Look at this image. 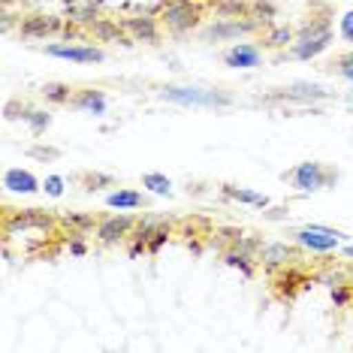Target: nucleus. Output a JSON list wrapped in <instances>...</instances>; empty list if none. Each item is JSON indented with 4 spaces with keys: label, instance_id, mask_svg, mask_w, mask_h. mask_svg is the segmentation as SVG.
Wrapping results in <instances>:
<instances>
[{
    "label": "nucleus",
    "instance_id": "1",
    "mask_svg": "<svg viewBox=\"0 0 353 353\" xmlns=\"http://www.w3.org/2000/svg\"><path fill=\"white\" fill-rule=\"evenodd\" d=\"M329 46H332V25H329V19L311 15V21H305V28L296 34L290 54L296 61H314L317 54H323L329 49Z\"/></svg>",
    "mask_w": 353,
    "mask_h": 353
},
{
    "label": "nucleus",
    "instance_id": "2",
    "mask_svg": "<svg viewBox=\"0 0 353 353\" xmlns=\"http://www.w3.org/2000/svg\"><path fill=\"white\" fill-rule=\"evenodd\" d=\"M284 181H290L299 194H317V190L332 188V184L339 181V172L329 170V166H323V163L308 160V163H299L296 170L284 172Z\"/></svg>",
    "mask_w": 353,
    "mask_h": 353
},
{
    "label": "nucleus",
    "instance_id": "3",
    "mask_svg": "<svg viewBox=\"0 0 353 353\" xmlns=\"http://www.w3.org/2000/svg\"><path fill=\"white\" fill-rule=\"evenodd\" d=\"M160 100H170V103H181V106H232V97L221 91H205V88H179V85H166L160 88Z\"/></svg>",
    "mask_w": 353,
    "mask_h": 353
},
{
    "label": "nucleus",
    "instance_id": "4",
    "mask_svg": "<svg viewBox=\"0 0 353 353\" xmlns=\"http://www.w3.org/2000/svg\"><path fill=\"white\" fill-rule=\"evenodd\" d=\"M163 25L175 30V34H184V30H194L203 21V6L194 3V0H170L160 12Z\"/></svg>",
    "mask_w": 353,
    "mask_h": 353
},
{
    "label": "nucleus",
    "instance_id": "5",
    "mask_svg": "<svg viewBox=\"0 0 353 353\" xmlns=\"http://www.w3.org/2000/svg\"><path fill=\"white\" fill-rule=\"evenodd\" d=\"M296 245L305 248L311 254H329L341 245V232L339 230H329V227H320V223H311V227H302L293 232Z\"/></svg>",
    "mask_w": 353,
    "mask_h": 353
},
{
    "label": "nucleus",
    "instance_id": "6",
    "mask_svg": "<svg viewBox=\"0 0 353 353\" xmlns=\"http://www.w3.org/2000/svg\"><path fill=\"white\" fill-rule=\"evenodd\" d=\"M54 227V218L39 208H21V212H6V221H3V230L6 236H15V232H49Z\"/></svg>",
    "mask_w": 353,
    "mask_h": 353
},
{
    "label": "nucleus",
    "instance_id": "7",
    "mask_svg": "<svg viewBox=\"0 0 353 353\" xmlns=\"http://www.w3.org/2000/svg\"><path fill=\"white\" fill-rule=\"evenodd\" d=\"M263 28V21L260 19H254V15H245V19H221L218 25H212L203 34L205 43H221V39H239V37H245V34H254V30H260Z\"/></svg>",
    "mask_w": 353,
    "mask_h": 353
},
{
    "label": "nucleus",
    "instance_id": "8",
    "mask_svg": "<svg viewBox=\"0 0 353 353\" xmlns=\"http://www.w3.org/2000/svg\"><path fill=\"white\" fill-rule=\"evenodd\" d=\"M46 54L73 61V63H100L106 58L97 46H79V43H52V46H46Z\"/></svg>",
    "mask_w": 353,
    "mask_h": 353
},
{
    "label": "nucleus",
    "instance_id": "9",
    "mask_svg": "<svg viewBox=\"0 0 353 353\" xmlns=\"http://www.w3.org/2000/svg\"><path fill=\"white\" fill-rule=\"evenodd\" d=\"M263 49L254 43H232L227 52H223V63L232 70H256L263 67Z\"/></svg>",
    "mask_w": 353,
    "mask_h": 353
},
{
    "label": "nucleus",
    "instance_id": "10",
    "mask_svg": "<svg viewBox=\"0 0 353 353\" xmlns=\"http://www.w3.org/2000/svg\"><path fill=\"white\" fill-rule=\"evenodd\" d=\"M296 256H299V251H296L293 245H287V242H266V245H260V251H256V263H260L263 269L275 272L281 266H290Z\"/></svg>",
    "mask_w": 353,
    "mask_h": 353
},
{
    "label": "nucleus",
    "instance_id": "11",
    "mask_svg": "<svg viewBox=\"0 0 353 353\" xmlns=\"http://www.w3.org/2000/svg\"><path fill=\"white\" fill-rule=\"evenodd\" d=\"M133 230H136V221L130 214H118V218H106V221L97 223V239L103 245H115V242H121V239L130 236Z\"/></svg>",
    "mask_w": 353,
    "mask_h": 353
},
{
    "label": "nucleus",
    "instance_id": "12",
    "mask_svg": "<svg viewBox=\"0 0 353 353\" xmlns=\"http://www.w3.org/2000/svg\"><path fill=\"white\" fill-rule=\"evenodd\" d=\"M61 28H63L61 19H54V15H39V12L25 15V19H21V25H19L21 37H28V39H39V37L58 34Z\"/></svg>",
    "mask_w": 353,
    "mask_h": 353
},
{
    "label": "nucleus",
    "instance_id": "13",
    "mask_svg": "<svg viewBox=\"0 0 353 353\" xmlns=\"http://www.w3.org/2000/svg\"><path fill=\"white\" fill-rule=\"evenodd\" d=\"M3 188L12 190V194H37L39 179L28 170H6L3 172Z\"/></svg>",
    "mask_w": 353,
    "mask_h": 353
},
{
    "label": "nucleus",
    "instance_id": "14",
    "mask_svg": "<svg viewBox=\"0 0 353 353\" xmlns=\"http://www.w3.org/2000/svg\"><path fill=\"white\" fill-rule=\"evenodd\" d=\"M121 28H124L130 37L142 39V43H157V37H160L157 21H154V19H148V15H139V19H124V21H121Z\"/></svg>",
    "mask_w": 353,
    "mask_h": 353
},
{
    "label": "nucleus",
    "instance_id": "15",
    "mask_svg": "<svg viewBox=\"0 0 353 353\" xmlns=\"http://www.w3.org/2000/svg\"><path fill=\"white\" fill-rule=\"evenodd\" d=\"M73 106L88 112V115H103L106 112V97H103V91H97V88H82V91L73 94Z\"/></svg>",
    "mask_w": 353,
    "mask_h": 353
},
{
    "label": "nucleus",
    "instance_id": "16",
    "mask_svg": "<svg viewBox=\"0 0 353 353\" xmlns=\"http://www.w3.org/2000/svg\"><path fill=\"white\" fill-rule=\"evenodd\" d=\"M223 196L236 199L242 205H251V208H269V196L256 194V190H248V188H236V184H223Z\"/></svg>",
    "mask_w": 353,
    "mask_h": 353
},
{
    "label": "nucleus",
    "instance_id": "17",
    "mask_svg": "<svg viewBox=\"0 0 353 353\" xmlns=\"http://www.w3.org/2000/svg\"><path fill=\"white\" fill-rule=\"evenodd\" d=\"M106 205L118 208V212H133V208L145 205V196H142L139 190H115V194L106 196Z\"/></svg>",
    "mask_w": 353,
    "mask_h": 353
},
{
    "label": "nucleus",
    "instance_id": "18",
    "mask_svg": "<svg viewBox=\"0 0 353 353\" xmlns=\"http://www.w3.org/2000/svg\"><path fill=\"white\" fill-rule=\"evenodd\" d=\"M39 94H43L49 103H54V106H67V103H73V94L76 91L70 85H63V82H46Z\"/></svg>",
    "mask_w": 353,
    "mask_h": 353
},
{
    "label": "nucleus",
    "instance_id": "19",
    "mask_svg": "<svg viewBox=\"0 0 353 353\" xmlns=\"http://www.w3.org/2000/svg\"><path fill=\"white\" fill-rule=\"evenodd\" d=\"M293 43H296V34L287 25L272 28L266 34V39H263V46H266V49H290Z\"/></svg>",
    "mask_w": 353,
    "mask_h": 353
},
{
    "label": "nucleus",
    "instance_id": "20",
    "mask_svg": "<svg viewBox=\"0 0 353 353\" xmlns=\"http://www.w3.org/2000/svg\"><path fill=\"white\" fill-rule=\"evenodd\" d=\"M223 260H227V266L242 269V275H245V278H251V275H254V263H251V260H256V256H254V254H248V251H242V248H230V251L223 254Z\"/></svg>",
    "mask_w": 353,
    "mask_h": 353
},
{
    "label": "nucleus",
    "instance_id": "21",
    "mask_svg": "<svg viewBox=\"0 0 353 353\" xmlns=\"http://www.w3.org/2000/svg\"><path fill=\"white\" fill-rule=\"evenodd\" d=\"M287 97H296V100H329L332 94L326 91V88H320V85H308V82H296L290 88V94Z\"/></svg>",
    "mask_w": 353,
    "mask_h": 353
},
{
    "label": "nucleus",
    "instance_id": "22",
    "mask_svg": "<svg viewBox=\"0 0 353 353\" xmlns=\"http://www.w3.org/2000/svg\"><path fill=\"white\" fill-rule=\"evenodd\" d=\"M88 28H91V34L97 37V39H118V43H124V46L130 43V39H124V37H121V28L112 25V21H106V19H94Z\"/></svg>",
    "mask_w": 353,
    "mask_h": 353
},
{
    "label": "nucleus",
    "instance_id": "23",
    "mask_svg": "<svg viewBox=\"0 0 353 353\" xmlns=\"http://www.w3.org/2000/svg\"><path fill=\"white\" fill-rule=\"evenodd\" d=\"M142 188H148L151 194H157V196H170L172 194V181L166 179V175H160V172H145L142 175Z\"/></svg>",
    "mask_w": 353,
    "mask_h": 353
},
{
    "label": "nucleus",
    "instance_id": "24",
    "mask_svg": "<svg viewBox=\"0 0 353 353\" xmlns=\"http://www.w3.org/2000/svg\"><path fill=\"white\" fill-rule=\"evenodd\" d=\"M214 10L221 15H230V19H245V15H251V3L248 0H218Z\"/></svg>",
    "mask_w": 353,
    "mask_h": 353
},
{
    "label": "nucleus",
    "instance_id": "25",
    "mask_svg": "<svg viewBox=\"0 0 353 353\" xmlns=\"http://www.w3.org/2000/svg\"><path fill=\"white\" fill-rule=\"evenodd\" d=\"M329 70H332L335 76H341L344 82H353V52H341L339 58L329 63Z\"/></svg>",
    "mask_w": 353,
    "mask_h": 353
},
{
    "label": "nucleus",
    "instance_id": "26",
    "mask_svg": "<svg viewBox=\"0 0 353 353\" xmlns=\"http://www.w3.org/2000/svg\"><path fill=\"white\" fill-rule=\"evenodd\" d=\"M63 223H67L70 230H76V236L94 230V218H91V214H79V212H67V214H63Z\"/></svg>",
    "mask_w": 353,
    "mask_h": 353
},
{
    "label": "nucleus",
    "instance_id": "27",
    "mask_svg": "<svg viewBox=\"0 0 353 353\" xmlns=\"http://www.w3.org/2000/svg\"><path fill=\"white\" fill-rule=\"evenodd\" d=\"M25 121L30 124V130H34V133H43L46 127L52 124V115H49V112H43V109H28Z\"/></svg>",
    "mask_w": 353,
    "mask_h": 353
},
{
    "label": "nucleus",
    "instance_id": "28",
    "mask_svg": "<svg viewBox=\"0 0 353 353\" xmlns=\"http://www.w3.org/2000/svg\"><path fill=\"white\" fill-rule=\"evenodd\" d=\"M94 19H97V10H94V3H88V6H70V21H79V25H91Z\"/></svg>",
    "mask_w": 353,
    "mask_h": 353
},
{
    "label": "nucleus",
    "instance_id": "29",
    "mask_svg": "<svg viewBox=\"0 0 353 353\" xmlns=\"http://www.w3.org/2000/svg\"><path fill=\"white\" fill-rule=\"evenodd\" d=\"M251 15L254 19H260L263 25H269V21L275 19V6L266 3V0H256V3H251Z\"/></svg>",
    "mask_w": 353,
    "mask_h": 353
},
{
    "label": "nucleus",
    "instance_id": "30",
    "mask_svg": "<svg viewBox=\"0 0 353 353\" xmlns=\"http://www.w3.org/2000/svg\"><path fill=\"white\" fill-rule=\"evenodd\" d=\"M43 190H46L49 196H54V199L63 196V179H61V175H49V179H46V184H43Z\"/></svg>",
    "mask_w": 353,
    "mask_h": 353
},
{
    "label": "nucleus",
    "instance_id": "31",
    "mask_svg": "<svg viewBox=\"0 0 353 353\" xmlns=\"http://www.w3.org/2000/svg\"><path fill=\"white\" fill-rule=\"evenodd\" d=\"M339 30H341V39H344V43H353V10H347V12L341 15Z\"/></svg>",
    "mask_w": 353,
    "mask_h": 353
},
{
    "label": "nucleus",
    "instance_id": "32",
    "mask_svg": "<svg viewBox=\"0 0 353 353\" xmlns=\"http://www.w3.org/2000/svg\"><path fill=\"white\" fill-rule=\"evenodd\" d=\"M166 239H170V223H166V227H160L157 232H151V236H148V251H160V245H163Z\"/></svg>",
    "mask_w": 353,
    "mask_h": 353
},
{
    "label": "nucleus",
    "instance_id": "33",
    "mask_svg": "<svg viewBox=\"0 0 353 353\" xmlns=\"http://www.w3.org/2000/svg\"><path fill=\"white\" fill-rule=\"evenodd\" d=\"M6 118H10V121H15V118H21V121H25V115H28V106H19V103H6Z\"/></svg>",
    "mask_w": 353,
    "mask_h": 353
},
{
    "label": "nucleus",
    "instance_id": "34",
    "mask_svg": "<svg viewBox=\"0 0 353 353\" xmlns=\"http://www.w3.org/2000/svg\"><path fill=\"white\" fill-rule=\"evenodd\" d=\"M332 299H335V305H347L350 302V290H347V284H339L332 290Z\"/></svg>",
    "mask_w": 353,
    "mask_h": 353
},
{
    "label": "nucleus",
    "instance_id": "35",
    "mask_svg": "<svg viewBox=\"0 0 353 353\" xmlns=\"http://www.w3.org/2000/svg\"><path fill=\"white\" fill-rule=\"evenodd\" d=\"M70 251H73L76 256H82V254L88 251V245L82 242V239H70Z\"/></svg>",
    "mask_w": 353,
    "mask_h": 353
},
{
    "label": "nucleus",
    "instance_id": "36",
    "mask_svg": "<svg viewBox=\"0 0 353 353\" xmlns=\"http://www.w3.org/2000/svg\"><path fill=\"white\" fill-rule=\"evenodd\" d=\"M34 157H58V151H49V148H30Z\"/></svg>",
    "mask_w": 353,
    "mask_h": 353
},
{
    "label": "nucleus",
    "instance_id": "37",
    "mask_svg": "<svg viewBox=\"0 0 353 353\" xmlns=\"http://www.w3.org/2000/svg\"><path fill=\"white\" fill-rule=\"evenodd\" d=\"M284 214H287V208H272L266 218H269V221H278V218H284Z\"/></svg>",
    "mask_w": 353,
    "mask_h": 353
},
{
    "label": "nucleus",
    "instance_id": "38",
    "mask_svg": "<svg viewBox=\"0 0 353 353\" xmlns=\"http://www.w3.org/2000/svg\"><path fill=\"white\" fill-rule=\"evenodd\" d=\"M344 254H347L350 260H353V245H347V248H344Z\"/></svg>",
    "mask_w": 353,
    "mask_h": 353
}]
</instances>
